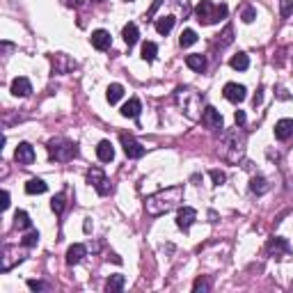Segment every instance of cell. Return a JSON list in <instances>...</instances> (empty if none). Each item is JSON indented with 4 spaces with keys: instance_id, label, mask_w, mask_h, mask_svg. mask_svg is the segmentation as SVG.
<instances>
[{
    "instance_id": "1",
    "label": "cell",
    "mask_w": 293,
    "mask_h": 293,
    "mask_svg": "<svg viewBox=\"0 0 293 293\" xmlns=\"http://www.w3.org/2000/svg\"><path fill=\"white\" fill-rule=\"evenodd\" d=\"M181 200H183V186H172L156 195H151V197H147L144 209H147L149 215L156 218V215H165V213L174 211L176 206L181 204Z\"/></svg>"
},
{
    "instance_id": "2",
    "label": "cell",
    "mask_w": 293,
    "mask_h": 293,
    "mask_svg": "<svg viewBox=\"0 0 293 293\" xmlns=\"http://www.w3.org/2000/svg\"><path fill=\"white\" fill-rule=\"evenodd\" d=\"M176 103H179V108L186 113V117L190 119H200L202 117V94L195 92V89L190 87H179L176 89Z\"/></svg>"
},
{
    "instance_id": "3",
    "label": "cell",
    "mask_w": 293,
    "mask_h": 293,
    "mask_svg": "<svg viewBox=\"0 0 293 293\" xmlns=\"http://www.w3.org/2000/svg\"><path fill=\"white\" fill-rule=\"evenodd\" d=\"M229 7L227 5H213L211 0H202L197 9H195V16L202 25H213V23H220V21L227 16Z\"/></svg>"
},
{
    "instance_id": "4",
    "label": "cell",
    "mask_w": 293,
    "mask_h": 293,
    "mask_svg": "<svg viewBox=\"0 0 293 293\" xmlns=\"http://www.w3.org/2000/svg\"><path fill=\"white\" fill-rule=\"evenodd\" d=\"M243 151H245V133H241L238 128L225 133V137H222V158H227L229 163H236L243 156Z\"/></svg>"
},
{
    "instance_id": "5",
    "label": "cell",
    "mask_w": 293,
    "mask_h": 293,
    "mask_svg": "<svg viewBox=\"0 0 293 293\" xmlns=\"http://www.w3.org/2000/svg\"><path fill=\"white\" fill-rule=\"evenodd\" d=\"M48 154L53 161L67 163L78 156V144L71 142V140H64V137H55V140L48 142Z\"/></svg>"
},
{
    "instance_id": "6",
    "label": "cell",
    "mask_w": 293,
    "mask_h": 293,
    "mask_svg": "<svg viewBox=\"0 0 293 293\" xmlns=\"http://www.w3.org/2000/svg\"><path fill=\"white\" fill-rule=\"evenodd\" d=\"M87 183L99 195H110V193H113V183L108 181V176L103 174V169H99V167L87 169Z\"/></svg>"
},
{
    "instance_id": "7",
    "label": "cell",
    "mask_w": 293,
    "mask_h": 293,
    "mask_svg": "<svg viewBox=\"0 0 293 293\" xmlns=\"http://www.w3.org/2000/svg\"><path fill=\"white\" fill-rule=\"evenodd\" d=\"M202 124H204L206 128H211V131H218V128L225 126V122H222V115H220L215 108L206 106L204 110H202Z\"/></svg>"
},
{
    "instance_id": "8",
    "label": "cell",
    "mask_w": 293,
    "mask_h": 293,
    "mask_svg": "<svg viewBox=\"0 0 293 293\" xmlns=\"http://www.w3.org/2000/svg\"><path fill=\"white\" fill-rule=\"evenodd\" d=\"M122 147H124V154H126L128 158H142L144 151H147L142 144L137 142L135 137H133V135H126V133L122 135Z\"/></svg>"
},
{
    "instance_id": "9",
    "label": "cell",
    "mask_w": 293,
    "mask_h": 293,
    "mask_svg": "<svg viewBox=\"0 0 293 293\" xmlns=\"http://www.w3.org/2000/svg\"><path fill=\"white\" fill-rule=\"evenodd\" d=\"M195 220H197V211L190 209V206H181L179 213H176V227L183 229V231H188L190 227H193Z\"/></svg>"
},
{
    "instance_id": "10",
    "label": "cell",
    "mask_w": 293,
    "mask_h": 293,
    "mask_svg": "<svg viewBox=\"0 0 293 293\" xmlns=\"http://www.w3.org/2000/svg\"><path fill=\"white\" fill-rule=\"evenodd\" d=\"M225 99L227 101H231V103H241V101H245V87L243 85H238V83H227L225 85Z\"/></svg>"
},
{
    "instance_id": "11",
    "label": "cell",
    "mask_w": 293,
    "mask_h": 293,
    "mask_svg": "<svg viewBox=\"0 0 293 293\" xmlns=\"http://www.w3.org/2000/svg\"><path fill=\"white\" fill-rule=\"evenodd\" d=\"M14 158H16V163H19V165H32V163H35V149H32V144L21 142L19 147H16V154H14Z\"/></svg>"
},
{
    "instance_id": "12",
    "label": "cell",
    "mask_w": 293,
    "mask_h": 293,
    "mask_svg": "<svg viewBox=\"0 0 293 293\" xmlns=\"http://www.w3.org/2000/svg\"><path fill=\"white\" fill-rule=\"evenodd\" d=\"M275 137L282 140V142H287L289 137H293V119H280L275 124Z\"/></svg>"
},
{
    "instance_id": "13",
    "label": "cell",
    "mask_w": 293,
    "mask_h": 293,
    "mask_svg": "<svg viewBox=\"0 0 293 293\" xmlns=\"http://www.w3.org/2000/svg\"><path fill=\"white\" fill-rule=\"evenodd\" d=\"M110 44H113V37H110V32H106V30H94V32H92V46H94L96 50L110 48Z\"/></svg>"
},
{
    "instance_id": "14",
    "label": "cell",
    "mask_w": 293,
    "mask_h": 293,
    "mask_svg": "<svg viewBox=\"0 0 293 293\" xmlns=\"http://www.w3.org/2000/svg\"><path fill=\"white\" fill-rule=\"evenodd\" d=\"M85 254H87V248H85V245H81V243L71 245V248L67 250V263L69 266H76V263L83 261V256Z\"/></svg>"
},
{
    "instance_id": "15",
    "label": "cell",
    "mask_w": 293,
    "mask_h": 293,
    "mask_svg": "<svg viewBox=\"0 0 293 293\" xmlns=\"http://www.w3.org/2000/svg\"><path fill=\"white\" fill-rule=\"evenodd\" d=\"M30 92H32V85H30L28 78L19 76V78H14V81H12V94H14V96H28Z\"/></svg>"
},
{
    "instance_id": "16",
    "label": "cell",
    "mask_w": 293,
    "mask_h": 293,
    "mask_svg": "<svg viewBox=\"0 0 293 293\" xmlns=\"http://www.w3.org/2000/svg\"><path fill=\"white\" fill-rule=\"evenodd\" d=\"M96 156H99L101 163H110L115 158V149H113V144L108 142V140H101L99 147H96Z\"/></svg>"
},
{
    "instance_id": "17",
    "label": "cell",
    "mask_w": 293,
    "mask_h": 293,
    "mask_svg": "<svg viewBox=\"0 0 293 293\" xmlns=\"http://www.w3.org/2000/svg\"><path fill=\"white\" fill-rule=\"evenodd\" d=\"M289 250H291V248H289V243L284 241V238H273V241L268 243V252H270V254H275L277 259L284 256V254H289Z\"/></svg>"
},
{
    "instance_id": "18",
    "label": "cell",
    "mask_w": 293,
    "mask_h": 293,
    "mask_svg": "<svg viewBox=\"0 0 293 293\" xmlns=\"http://www.w3.org/2000/svg\"><path fill=\"white\" fill-rule=\"evenodd\" d=\"M140 110H142V103H140L137 99H131L128 103L122 106V115H124L126 119H135L137 115H140Z\"/></svg>"
},
{
    "instance_id": "19",
    "label": "cell",
    "mask_w": 293,
    "mask_h": 293,
    "mask_svg": "<svg viewBox=\"0 0 293 293\" xmlns=\"http://www.w3.org/2000/svg\"><path fill=\"white\" fill-rule=\"evenodd\" d=\"M124 42H126V46L131 48V46H135L137 44V37H140V32H137V25L135 23H128V25H124Z\"/></svg>"
},
{
    "instance_id": "20",
    "label": "cell",
    "mask_w": 293,
    "mask_h": 293,
    "mask_svg": "<svg viewBox=\"0 0 293 293\" xmlns=\"http://www.w3.org/2000/svg\"><path fill=\"white\" fill-rule=\"evenodd\" d=\"M174 23H176L174 16H161V19L156 21L158 35H169V32H172V28H174Z\"/></svg>"
},
{
    "instance_id": "21",
    "label": "cell",
    "mask_w": 293,
    "mask_h": 293,
    "mask_svg": "<svg viewBox=\"0 0 293 293\" xmlns=\"http://www.w3.org/2000/svg\"><path fill=\"white\" fill-rule=\"evenodd\" d=\"M126 280H124V275H110V280H108L106 284V291L108 293H119L122 289H124Z\"/></svg>"
},
{
    "instance_id": "22",
    "label": "cell",
    "mask_w": 293,
    "mask_h": 293,
    "mask_svg": "<svg viewBox=\"0 0 293 293\" xmlns=\"http://www.w3.org/2000/svg\"><path fill=\"white\" fill-rule=\"evenodd\" d=\"M46 183L42 179H30L28 183H25V193L28 195H42V193H46Z\"/></svg>"
},
{
    "instance_id": "23",
    "label": "cell",
    "mask_w": 293,
    "mask_h": 293,
    "mask_svg": "<svg viewBox=\"0 0 293 293\" xmlns=\"http://www.w3.org/2000/svg\"><path fill=\"white\" fill-rule=\"evenodd\" d=\"M268 181L263 179V176H252V181H250V190L256 195H263V193H268Z\"/></svg>"
},
{
    "instance_id": "24",
    "label": "cell",
    "mask_w": 293,
    "mask_h": 293,
    "mask_svg": "<svg viewBox=\"0 0 293 293\" xmlns=\"http://www.w3.org/2000/svg\"><path fill=\"white\" fill-rule=\"evenodd\" d=\"M186 64L193 69V71H204V69H206V57L195 53V55H188L186 57Z\"/></svg>"
},
{
    "instance_id": "25",
    "label": "cell",
    "mask_w": 293,
    "mask_h": 293,
    "mask_svg": "<svg viewBox=\"0 0 293 293\" xmlns=\"http://www.w3.org/2000/svg\"><path fill=\"white\" fill-rule=\"evenodd\" d=\"M124 96V87L119 85V83H113L110 87H108V92H106V99H108V103H117L119 99Z\"/></svg>"
},
{
    "instance_id": "26",
    "label": "cell",
    "mask_w": 293,
    "mask_h": 293,
    "mask_svg": "<svg viewBox=\"0 0 293 293\" xmlns=\"http://www.w3.org/2000/svg\"><path fill=\"white\" fill-rule=\"evenodd\" d=\"M156 53H158V46L154 42H144L142 44V60L144 62H154L156 60Z\"/></svg>"
},
{
    "instance_id": "27",
    "label": "cell",
    "mask_w": 293,
    "mask_h": 293,
    "mask_svg": "<svg viewBox=\"0 0 293 293\" xmlns=\"http://www.w3.org/2000/svg\"><path fill=\"white\" fill-rule=\"evenodd\" d=\"M231 69H236V71H245V69L250 67V57L245 55V53H238V55L231 57Z\"/></svg>"
},
{
    "instance_id": "28",
    "label": "cell",
    "mask_w": 293,
    "mask_h": 293,
    "mask_svg": "<svg viewBox=\"0 0 293 293\" xmlns=\"http://www.w3.org/2000/svg\"><path fill=\"white\" fill-rule=\"evenodd\" d=\"M14 225H16V229H30L32 220L25 211H16V215H14Z\"/></svg>"
},
{
    "instance_id": "29",
    "label": "cell",
    "mask_w": 293,
    "mask_h": 293,
    "mask_svg": "<svg viewBox=\"0 0 293 293\" xmlns=\"http://www.w3.org/2000/svg\"><path fill=\"white\" fill-rule=\"evenodd\" d=\"M195 42H197V32L195 30H183L181 32V37H179L181 48H188V46H193Z\"/></svg>"
},
{
    "instance_id": "30",
    "label": "cell",
    "mask_w": 293,
    "mask_h": 293,
    "mask_svg": "<svg viewBox=\"0 0 293 293\" xmlns=\"http://www.w3.org/2000/svg\"><path fill=\"white\" fill-rule=\"evenodd\" d=\"M50 209H53V211H55L57 215H60V213L64 211V193H57L55 197L50 200Z\"/></svg>"
},
{
    "instance_id": "31",
    "label": "cell",
    "mask_w": 293,
    "mask_h": 293,
    "mask_svg": "<svg viewBox=\"0 0 293 293\" xmlns=\"http://www.w3.org/2000/svg\"><path fill=\"white\" fill-rule=\"evenodd\" d=\"M39 243V231H28L23 236V245L25 248H35Z\"/></svg>"
},
{
    "instance_id": "32",
    "label": "cell",
    "mask_w": 293,
    "mask_h": 293,
    "mask_svg": "<svg viewBox=\"0 0 293 293\" xmlns=\"http://www.w3.org/2000/svg\"><path fill=\"white\" fill-rule=\"evenodd\" d=\"M231 42H234V30H231V25H227L225 32H222V42H218V44H220V48H225Z\"/></svg>"
},
{
    "instance_id": "33",
    "label": "cell",
    "mask_w": 293,
    "mask_h": 293,
    "mask_svg": "<svg viewBox=\"0 0 293 293\" xmlns=\"http://www.w3.org/2000/svg\"><path fill=\"white\" fill-rule=\"evenodd\" d=\"M241 19H243V23H252V21L256 19V9L254 7H245L243 14H241Z\"/></svg>"
},
{
    "instance_id": "34",
    "label": "cell",
    "mask_w": 293,
    "mask_h": 293,
    "mask_svg": "<svg viewBox=\"0 0 293 293\" xmlns=\"http://www.w3.org/2000/svg\"><path fill=\"white\" fill-rule=\"evenodd\" d=\"M291 12H293V0H282V9H280L282 19H289Z\"/></svg>"
},
{
    "instance_id": "35",
    "label": "cell",
    "mask_w": 293,
    "mask_h": 293,
    "mask_svg": "<svg viewBox=\"0 0 293 293\" xmlns=\"http://www.w3.org/2000/svg\"><path fill=\"white\" fill-rule=\"evenodd\" d=\"M209 174H211V179H213V183H215V186H220V183H225V172H220V169H211V172H209Z\"/></svg>"
},
{
    "instance_id": "36",
    "label": "cell",
    "mask_w": 293,
    "mask_h": 293,
    "mask_svg": "<svg viewBox=\"0 0 293 293\" xmlns=\"http://www.w3.org/2000/svg\"><path fill=\"white\" fill-rule=\"evenodd\" d=\"M193 291H195V293H200V291H209V282H206L204 277H200V280H195Z\"/></svg>"
},
{
    "instance_id": "37",
    "label": "cell",
    "mask_w": 293,
    "mask_h": 293,
    "mask_svg": "<svg viewBox=\"0 0 293 293\" xmlns=\"http://www.w3.org/2000/svg\"><path fill=\"white\" fill-rule=\"evenodd\" d=\"M28 289H32V291H44V284L42 282H37V280H28Z\"/></svg>"
},
{
    "instance_id": "38",
    "label": "cell",
    "mask_w": 293,
    "mask_h": 293,
    "mask_svg": "<svg viewBox=\"0 0 293 293\" xmlns=\"http://www.w3.org/2000/svg\"><path fill=\"white\" fill-rule=\"evenodd\" d=\"M9 204H12V202H9V193H7V190H2V211H7V209H9Z\"/></svg>"
},
{
    "instance_id": "39",
    "label": "cell",
    "mask_w": 293,
    "mask_h": 293,
    "mask_svg": "<svg viewBox=\"0 0 293 293\" xmlns=\"http://www.w3.org/2000/svg\"><path fill=\"white\" fill-rule=\"evenodd\" d=\"M234 119H236L238 126H243V124H245V113H243V110H238V113L234 115Z\"/></svg>"
},
{
    "instance_id": "40",
    "label": "cell",
    "mask_w": 293,
    "mask_h": 293,
    "mask_svg": "<svg viewBox=\"0 0 293 293\" xmlns=\"http://www.w3.org/2000/svg\"><path fill=\"white\" fill-rule=\"evenodd\" d=\"M96 2H103V0H96Z\"/></svg>"
},
{
    "instance_id": "41",
    "label": "cell",
    "mask_w": 293,
    "mask_h": 293,
    "mask_svg": "<svg viewBox=\"0 0 293 293\" xmlns=\"http://www.w3.org/2000/svg\"><path fill=\"white\" fill-rule=\"evenodd\" d=\"M126 2H133V0H126Z\"/></svg>"
}]
</instances>
